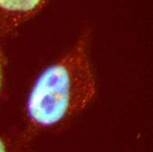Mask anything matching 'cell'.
<instances>
[{"label": "cell", "instance_id": "cell-1", "mask_svg": "<svg viewBox=\"0 0 153 152\" xmlns=\"http://www.w3.org/2000/svg\"><path fill=\"white\" fill-rule=\"evenodd\" d=\"M90 38V31H83L74 46L36 78L26 104L29 127L26 136L61 128L94 99L97 87Z\"/></svg>", "mask_w": 153, "mask_h": 152}, {"label": "cell", "instance_id": "cell-2", "mask_svg": "<svg viewBox=\"0 0 153 152\" xmlns=\"http://www.w3.org/2000/svg\"><path fill=\"white\" fill-rule=\"evenodd\" d=\"M48 0H0V36L6 37L37 15Z\"/></svg>", "mask_w": 153, "mask_h": 152}, {"label": "cell", "instance_id": "cell-3", "mask_svg": "<svg viewBox=\"0 0 153 152\" xmlns=\"http://www.w3.org/2000/svg\"><path fill=\"white\" fill-rule=\"evenodd\" d=\"M4 65H5V56L3 52V49L0 46V93L3 86V81H4Z\"/></svg>", "mask_w": 153, "mask_h": 152}, {"label": "cell", "instance_id": "cell-4", "mask_svg": "<svg viewBox=\"0 0 153 152\" xmlns=\"http://www.w3.org/2000/svg\"><path fill=\"white\" fill-rule=\"evenodd\" d=\"M7 150V142L0 138V151H4Z\"/></svg>", "mask_w": 153, "mask_h": 152}]
</instances>
